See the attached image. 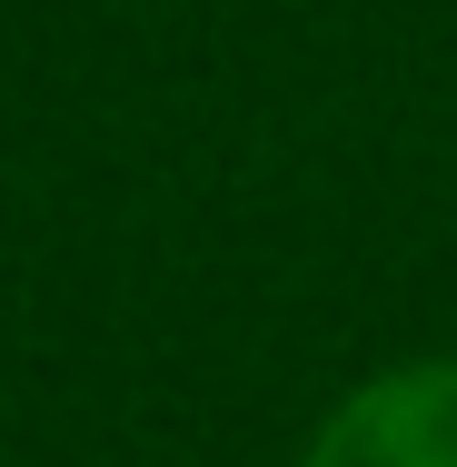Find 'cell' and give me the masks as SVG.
Instances as JSON below:
<instances>
[{
	"label": "cell",
	"instance_id": "obj_1",
	"mask_svg": "<svg viewBox=\"0 0 457 467\" xmlns=\"http://www.w3.org/2000/svg\"><path fill=\"white\" fill-rule=\"evenodd\" d=\"M308 467H457V358L358 388L318 428Z\"/></svg>",
	"mask_w": 457,
	"mask_h": 467
}]
</instances>
